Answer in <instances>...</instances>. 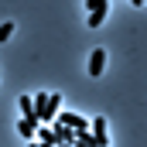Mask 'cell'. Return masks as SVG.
I'll return each mask as SVG.
<instances>
[{
  "mask_svg": "<svg viewBox=\"0 0 147 147\" xmlns=\"http://www.w3.org/2000/svg\"><path fill=\"white\" fill-rule=\"evenodd\" d=\"M86 7H89V28H92V31L103 28L106 10H110V0H86Z\"/></svg>",
  "mask_w": 147,
  "mask_h": 147,
  "instance_id": "1",
  "label": "cell"
},
{
  "mask_svg": "<svg viewBox=\"0 0 147 147\" xmlns=\"http://www.w3.org/2000/svg\"><path fill=\"white\" fill-rule=\"evenodd\" d=\"M55 123H62V127H69V130H75V134H89V120H82L79 113H58V120Z\"/></svg>",
  "mask_w": 147,
  "mask_h": 147,
  "instance_id": "2",
  "label": "cell"
},
{
  "mask_svg": "<svg viewBox=\"0 0 147 147\" xmlns=\"http://www.w3.org/2000/svg\"><path fill=\"white\" fill-rule=\"evenodd\" d=\"M89 134H92L96 147H110V134H106V120H103V116L89 120Z\"/></svg>",
  "mask_w": 147,
  "mask_h": 147,
  "instance_id": "3",
  "label": "cell"
},
{
  "mask_svg": "<svg viewBox=\"0 0 147 147\" xmlns=\"http://www.w3.org/2000/svg\"><path fill=\"white\" fill-rule=\"evenodd\" d=\"M86 69H89V75H103V69H106V51H103V48H92Z\"/></svg>",
  "mask_w": 147,
  "mask_h": 147,
  "instance_id": "4",
  "label": "cell"
},
{
  "mask_svg": "<svg viewBox=\"0 0 147 147\" xmlns=\"http://www.w3.org/2000/svg\"><path fill=\"white\" fill-rule=\"evenodd\" d=\"M48 99H51V92H34V116H38V123H41V120H51Z\"/></svg>",
  "mask_w": 147,
  "mask_h": 147,
  "instance_id": "5",
  "label": "cell"
},
{
  "mask_svg": "<svg viewBox=\"0 0 147 147\" xmlns=\"http://www.w3.org/2000/svg\"><path fill=\"white\" fill-rule=\"evenodd\" d=\"M51 130H55V140H58V147H69V144H75V137H79L75 130H69V127H62V123H55Z\"/></svg>",
  "mask_w": 147,
  "mask_h": 147,
  "instance_id": "6",
  "label": "cell"
},
{
  "mask_svg": "<svg viewBox=\"0 0 147 147\" xmlns=\"http://www.w3.org/2000/svg\"><path fill=\"white\" fill-rule=\"evenodd\" d=\"M17 130H21V137H28V140H31V137L38 134V120H34V116H24V120L17 123Z\"/></svg>",
  "mask_w": 147,
  "mask_h": 147,
  "instance_id": "7",
  "label": "cell"
},
{
  "mask_svg": "<svg viewBox=\"0 0 147 147\" xmlns=\"http://www.w3.org/2000/svg\"><path fill=\"white\" fill-rule=\"evenodd\" d=\"M38 144H45V147H58V140H55V130H51V127H41V130H38Z\"/></svg>",
  "mask_w": 147,
  "mask_h": 147,
  "instance_id": "8",
  "label": "cell"
},
{
  "mask_svg": "<svg viewBox=\"0 0 147 147\" xmlns=\"http://www.w3.org/2000/svg\"><path fill=\"white\" fill-rule=\"evenodd\" d=\"M17 106H21L24 116H34V96H28V92H24V96L17 99ZM34 120H38V116H34Z\"/></svg>",
  "mask_w": 147,
  "mask_h": 147,
  "instance_id": "9",
  "label": "cell"
},
{
  "mask_svg": "<svg viewBox=\"0 0 147 147\" xmlns=\"http://www.w3.org/2000/svg\"><path fill=\"white\" fill-rule=\"evenodd\" d=\"M75 147H96L92 134H79V137H75Z\"/></svg>",
  "mask_w": 147,
  "mask_h": 147,
  "instance_id": "10",
  "label": "cell"
},
{
  "mask_svg": "<svg viewBox=\"0 0 147 147\" xmlns=\"http://www.w3.org/2000/svg\"><path fill=\"white\" fill-rule=\"evenodd\" d=\"M10 34H14V24H10V21H3V24H0V41H7Z\"/></svg>",
  "mask_w": 147,
  "mask_h": 147,
  "instance_id": "11",
  "label": "cell"
},
{
  "mask_svg": "<svg viewBox=\"0 0 147 147\" xmlns=\"http://www.w3.org/2000/svg\"><path fill=\"white\" fill-rule=\"evenodd\" d=\"M130 3H134V7H144V0H130Z\"/></svg>",
  "mask_w": 147,
  "mask_h": 147,
  "instance_id": "12",
  "label": "cell"
},
{
  "mask_svg": "<svg viewBox=\"0 0 147 147\" xmlns=\"http://www.w3.org/2000/svg\"><path fill=\"white\" fill-rule=\"evenodd\" d=\"M31 147H45V144H31Z\"/></svg>",
  "mask_w": 147,
  "mask_h": 147,
  "instance_id": "13",
  "label": "cell"
},
{
  "mask_svg": "<svg viewBox=\"0 0 147 147\" xmlns=\"http://www.w3.org/2000/svg\"><path fill=\"white\" fill-rule=\"evenodd\" d=\"M144 3H147V0H144Z\"/></svg>",
  "mask_w": 147,
  "mask_h": 147,
  "instance_id": "14",
  "label": "cell"
}]
</instances>
